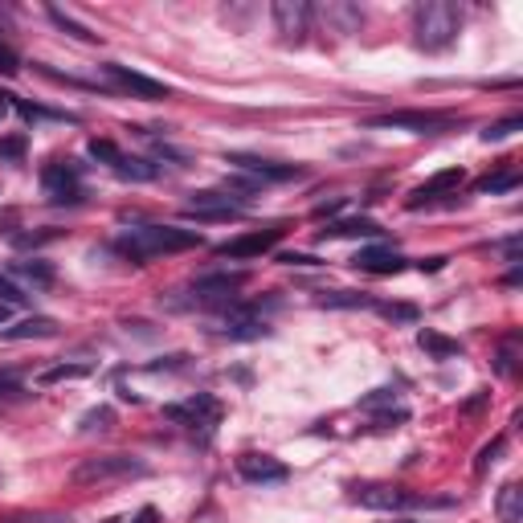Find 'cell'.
Wrapping results in <instances>:
<instances>
[{
  "mask_svg": "<svg viewBox=\"0 0 523 523\" xmlns=\"http://www.w3.org/2000/svg\"><path fill=\"white\" fill-rule=\"evenodd\" d=\"M320 302L323 307H339V311H376L373 294H360V291H323Z\"/></svg>",
  "mask_w": 523,
  "mask_h": 523,
  "instance_id": "d4e9b609",
  "label": "cell"
},
{
  "mask_svg": "<svg viewBox=\"0 0 523 523\" xmlns=\"http://www.w3.org/2000/svg\"><path fill=\"white\" fill-rule=\"evenodd\" d=\"M311 17H320L328 25V33H344V37L360 33V25H364L360 5H347V0H328L320 9H311Z\"/></svg>",
  "mask_w": 523,
  "mask_h": 523,
  "instance_id": "e0dca14e",
  "label": "cell"
},
{
  "mask_svg": "<svg viewBox=\"0 0 523 523\" xmlns=\"http://www.w3.org/2000/svg\"><path fill=\"white\" fill-rule=\"evenodd\" d=\"M9 311L13 307H5V302H0V328H5V320H9Z\"/></svg>",
  "mask_w": 523,
  "mask_h": 523,
  "instance_id": "bcb514c9",
  "label": "cell"
},
{
  "mask_svg": "<svg viewBox=\"0 0 523 523\" xmlns=\"http://www.w3.org/2000/svg\"><path fill=\"white\" fill-rule=\"evenodd\" d=\"M156 519H160V515H156V507H143V511L135 515V523H156Z\"/></svg>",
  "mask_w": 523,
  "mask_h": 523,
  "instance_id": "ee69618b",
  "label": "cell"
},
{
  "mask_svg": "<svg viewBox=\"0 0 523 523\" xmlns=\"http://www.w3.org/2000/svg\"><path fill=\"white\" fill-rule=\"evenodd\" d=\"M58 233H13V246H41V241H54Z\"/></svg>",
  "mask_w": 523,
  "mask_h": 523,
  "instance_id": "ab89813d",
  "label": "cell"
},
{
  "mask_svg": "<svg viewBox=\"0 0 523 523\" xmlns=\"http://www.w3.org/2000/svg\"><path fill=\"white\" fill-rule=\"evenodd\" d=\"M204 246V238L196 230H180V225H131L119 230L115 249L127 262H151L164 254H185V249Z\"/></svg>",
  "mask_w": 523,
  "mask_h": 523,
  "instance_id": "6da1fadb",
  "label": "cell"
},
{
  "mask_svg": "<svg viewBox=\"0 0 523 523\" xmlns=\"http://www.w3.org/2000/svg\"><path fill=\"white\" fill-rule=\"evenodd\" d=\"M90 156H95L98 164H107V168H111V164L119 160V148L111 140H90Z\"/></svg>",
  "mask_w": 523,
  "mask_h": 523,
  "instance_id": "836d02e7",
  "label": "cell"
},
{
  "mask_svg": "<svg viewBox=\"0 0 523 523\" xmlns=\"http://www.w3.org/2000/svg\"><path fill=\"white\" fill-rule=\"evenodd\" d=\"M41 193L50 204H78L86 196L82 188V168L70 160H54L41 168Z\"/></svg>",
  "mask_w": 523,
  "mask_h": 523,
  "instance_id": "52a82bcc",
  "label": "cell"
},
{
  "mask_svg": "<svg viewBox=\"0 0 523 523\" xmlns=\"http://www.w3.org/2000/svg\"><path fill=\"white\" fill-rule=\"evenodd\" d=\"M103 74H107L123 95H135V98H143V103H164V98L172 95L164 82L148 78V74H140V70H127V66H119V62H107V66H103Z\"/></svg>",
  "mask_w": 523,
  "mask_h": 523,
  "instance_id": "8fae6325",
  "label": "cell"
},
{
  "mask_svg": "<svg viewBox=\"0 0 523 523\" xmlns=\"http://www.w3.org/2000/svg\"><path fill=\"white\" fill-rule=\"evenodd\" d=\"M25 156V135H5L0 140V164H13Z\"/></svg>",
  "mask_w": 523,
  "mask_h": 523,
  "instance_id": "d6a6232c",
  "label": "cell"
},
{
  "mask_svg": "<svg viewBox=\"0 0 523 523\" xmlns=\"http://www.w3.org/2000/svg\"><path fill=\"white\" fill-rule=\"evenodd\" d=\"M376 311H381L384 320H392V323H417L413 302H376Z\"/></svg>",
  "mask_w": 523,
  "mask_h": 523,
  "instance_id": "f546056e",
  "label": "cell"
},
{
  "mask_svg": "<svg viewBox=\"0 0 523 523\" xmlns=\"http://www.w3.org/2000/svg\"><path fill=\"white\" fill-rule=\"evenodd\" d=\"M221 336L225 339H262V336H270V328H266V315H262V307L257 302H249V307H233L230 315H225V323H221Z\"/></svg>",
  "mask_w": 523,
  "mask_h": 523,
  "instance_id": "5bb4252c",
  "label": "cell"
},
{
  "mask_svg": "<svg viewBox=\"0 0 523 523\" xmlns=\"http://www.w3.org/2000/svg\"><path fill=\"white\" fill-rule=\"evenodd\" d=\"M462 180H466V172H462V168H446V172H437V176H429L421 188H413L405 204H409V209H426V204H434L437 196H454L462 188Z\"/></svg>",
  "mask_w": 523,
  "mask_h": 523,
  "instance_id": "ac0fdd59",
  "label": "cell"
},
{
  "mask_svg": "<svg viewBox=\"0 0 523 523\" xmlns=\"http://www.w3.org/2000/svg\"><path fill=\"white\" fill-rule=\"evenodd\" d=\"M523 185V176H519V168H499V172H487V176L474 185V193H491V196H499V193H515V188Z\"/></svg>",
  "mask_w": 523,
  "mask_h": 523,
  "instance_id": "603a6c76",
  "label": "cell"
},
{
  "mask_svg": "<svg viewBox=\"0 0 523 523\" xmlns=\"http://www.w3.org/2000/svg\"><path fill=\"white\" fill-rule=\"evenodd\" d=\"M270 21H275V33L283 45H302L315 17H311L307 0H275V5H270Z\"/></svg>",
  "mask_w": 523,
  "mask_h": 523,
  "instance_id": "9c48e42d",
  "label": "cell"
},
{
  "mask_svg": "<svg viewBox=\"0 0 523 523\" xmlns=\"http://www.w3.org/2000/svg\"><path fill=\"white\" fill-rule=\"evenodd\" d=\"M164 417L176 421L185 429H213L221 421V401L209 397V392H193L188 401H176V405H164Z\"/></svg>",
  "mask_w": 523,
  "mask_h": 523,
  "instance_id": "ba28073f",
  "label": "cell"
},
{
  "mask_svg": "<svg viewBox=\"0 0 523 523\" xmlns=\"http://www.w3.org/2000/svg\"><path fill=\"white\" fill-rule=\"evenodd\" d=\"M0 389H17V373H5L0 368Z\"/></svg>",
  "mask_w": 523,
  "mask_h": 523,
  "instance_id": "f6af8a7d",
  "label": "cell"
},
{
  "mask_svg": "<svg viewBox=\"0 0 523 523\" xmlns=\"http://www.w3.org/2000/svg\"><path fill=\"white\" fill-rule=\"evenodd\" d=\"M82 376H90V364H58V368H45L37 381L54 384V381H82Z\"/></svg>",
  "mask_w": 523,
  "mask_h": 523,
  "instance_id": "83f0119b",
  "label": "cell"
},
{
  "mask_svg": "<svg viewBox=\"0 0 523 523\" xmlns=\"http://www.w3.org/2000/svg\"><path fill=\"white\" fill-rule=\"evenodd\" d=\"M381 225L373 217H344V221H328V230L320 233L323 241H336V238H381Z\"/></svg>",
  "mask_w": 523,
  "mask_h": 523,
  "instance_id": "ffe728a7",
  "label": "cell"
},
{
  "mask_svg": "<svg viewBox=\"0 0 523 523\" xmlns=\"http://www.w3.org/2000/svg\"><path fill=\"white\" fill-rule=\"evenodd\" d=\"M499 454H503V437H495V442H491V446H482V450H479V462H474V470H479V474H482V470H487L491 462L499 458Z\"/></svg>",
  "mask_w": 523,
  "mask_h": 523,
  "instance_id": "8d00e7d4",
  "label": "cell"
},
{
  "mask_svg": "<svg viewBox=\"0 0 523 523\" xmlns=\"http://www.w3.org/2000/svg\"><path fill=\"white\" fill-rule=\"evenodd\" d=\"M9 275L13 278H25V283H33V286H54V266L50 262H41V257H29V262H13L9 266Z\"/></svg>",
  "mask_w": 523,
  "mask_h": 523,
  "instance_id": "cb8c5ba5",
  "label": "cell"
},
{
  "mask_svg": "<svg viewBox=\"0 0 523 523\" xmlns=\"http://www.w3.org/2000/svg\"><path fill=\"white\" fill-rule=\"evenodd\" d=\"M352 503L368 507V511H426V507H450V499H434L405 487H384V482H364V487H352Z\"/></svg>",
  "mask_w": 523,
  "mask_h": 523,
  "instance_id": "3957f363",
  "label": "cell"
},
{
  "mask_svg": "<svg viewBox=\"0 0 523 523\" xmlns=\"http://www.w3.org/2000/svg\"><path fill=\"white\" fill-rule=\"evenodd\" d=\"M278 262H283V266H323V262H320L315 254H294V249L278 254Z\"/></svg>",
  "mask_w": 523,
  "mask_h": 523,
  "instance_id": "74e56055",
  "label": "cell"
},
{
  "mask_svg": "<svg viewBox=\"0 0 523 523\" xmlns=\"http://www.w3.org/2000/svg\"><path fill=\"white\" fill-rule=\"evenodd\" d=\"M246 286V275L241 270H221V275H204L196 278V283H188V299L185 307H204V311H213V307H230L233 299H238V291Z\"/></svg>",
  "mask_w": 523,
  "mask_h": 523,
  "instance_id": "8992f818",
  "label": "cell"
},
{
  "mask_svg": "<svg viewBox=\"0 0 523 523\" xmlns=\"http://www.w3.org/2000/svg\"><path fill=\"white\" fill-rule=\"evenodd\" d=\"M442 266H446V257H426V262H417V270H421V275H426V270H429V275H437Z\"/></svg>",
  "mask_w": 523,
  "mask_h": 523,
  "instance_id": "7bdbcfd3",
  "label": "cell"
},
{
  "mask_svg": "<svg viewBox=\"0 0 523 523\" xmlns=\"http://www.w3.org/2000/svg\"><path fill=\"white\" fill-rule=\"evenodd\" d=\"M495 368H499V376H515V339H511V344H503V347H499Z\"/></svg>",
  "mask_w": 523,
  "mask_h": 523,
  "instance_id": "e575fe53",
  "label": "cell"
},
{
  "mask_svg": "<svg viewBox=\"0 0 523 523\" xmlns=\"http://www.w3.org/2000/svg\"><path fill=\"white\" fill-rule=\"evenodd\" d=\"M352 266L364 270V275H376V278H389V275H401V270L409 266V257L397 254V249L389 246H364L360 254L352 257Z\"/></svg>",
  "mask_w": 523,
  "mask_h": 523,
  "instance_id": "9a60e30c",
  "label": "cell"
},
{
  "mask_svg": "<svg viewBox=\"0 0 523 523\" xmlns=\"http://www.w3.org/2000/svg\"><path fill=\"white\" fill-rule=\"evenodd\" d=\"M364 127H392V131H413V135H437L450 131L454 115H442V111H392V115H376Z\"/></svg>",
  "mask_w": 523,
  "mask_h": 523,
  "instance_id": "30bf717a",
  "label": "cell"
},
{
  "mask_svg": "<svg viewBox=\"0 0 523 523\" xmlns=\"http://www.w3.org/2000/svg\"><path fill=\"white\" fill-rule=\"evenodd\" d=\"M495 511H499L503 523H523V491L515 487V482H503V487H499Z\"/></svg>",
  "mask_w": 523,
  "mask_h": 523,
  "instance_id": "484cf974",
  "label": "cell"
},
{
  "mask_svg": "<svg viewBox=\"0 0 523 523\" xmlns=\"http://www.w3.org/2000/svg\"><path fill=\"white\" fill-rule=\"evenodd\" d=\"M417 344L426 347V352L434 356V360H454V356L466 352V347L458 344V339H446L442 331H434V328H421V331H417Z\"/></svg>",
  "mask_w": 523,
  "mask_h": 523,
  "instance_id": "7402d4cb",
  "label": "cell"
},
{
  "mask_svg": "<svg viewBox=\"0 0 523 523\" xmlns=\"http://www.w3.org/2000/svg\"><path fill=\"white\" fill-rule=\"evenodd\" d=\"M238 474L254 487H270V482H286L291 479V470L286 462H278L275 454H241L238 458Z\"/></svg>",
  "mask_w": 523,
  "mask_h": 523,
  "instance_id": "4fadbf2b",
  "label": "cell"
},
{
  "mask_svg": "<svg viewBox=\"0 0 523 523\" xmlns=\"http://www.w3.org/2000/svg\"><path fill=\"white\" fill-rule=\"evenodd\" d=\"M17 70H21L17 50H9V45L0 41V74H9V78H13V74H17Z\"/></svg>",
  "mask_w": 523,
  "mask_h": 523,
  "instance_id": "f35d334b",
  "label": "cell"
},
{
  "mask_svg": "<svg viewBox=\"0 0 523 523\" xmlns=\"http://www.w3.org/2000/svg\"><path fill=\"white\" fill-rule=\"evenodd\" d=\"M344 209V196H336V201H323V204H315V217H328V213H339Z\"/></svg>",
  "mask_w": 523,
  "mask_h": 523,
  "instance_id": "b9f144b4",
  "label": "cell"
},
{
  "mask_svg": "<svg viewBox=\"0 0 523 523\" xmlns=\"http://www.w3.org/2000/svg\"><path fill=\"white\" fill-rule=\"evenodd\" d=\"M58 320H50V315H29V320L13 323V328H0V339L5 344H21V339H54L58 336Z\"/></svg>",
  "mask_w": 523,
  "mask_h": 523,
  "instance_id": "d6986e66",
  "label": "cell"
},
{
  "mask_svg": "<svg viewBox=\"0 0 523 523\" xmlns=\"http://www.w3.org/2000/svg\"><path fill=\"white\" fill-rule=\"evenodd\" d=\"M13 107H17V115L25 119V123H74V115H66V111H50V107H33V103H25V98L9 95Z\"/></svg>",
  "mask_w": 523,
  "mask_h": 523,
  "instance_id": "4316f807",
  "label": "cell"
},
{
  "mask_svg": "<svg viewBox=\"0 0 523 523\" xmlns=\"http://www.w3.org/2000/svg\"><path fill=\"white\" fill-rule=\"evenodd\" d=\"M50 17H54V25H58V29H66V33L78 37V41H86V45H95V41H98V33H90L86 25H78L74 17H66L62 9H50Z\"/></svg>",
  "mask_w": 523,
  "mask_h": 523,
  "instance_id": "f1b7e54d",
  "label": "cell"
},
{
  "mask_svg": "<svg viewBox=\"0 0 523 523\" xmlns=\"http://www.w3.org/2000/svg\"><path fill=\"white\" fill-rule=\"evenodd\" d=\"M111 421H115V413H111L107 405H98V409H90V413L82 417V434H95V429H107Z\"/></svg>",
  "mask_w": 523,
  "mask_h": 523,
  "instance_id": "1f68e13d",
  "label": "cell"
},
{
  "mask_svg": "<svg viewBox=\"0 0 523 523\" xmlns=\"http://www.w3.org/2000/svg\"><path fill=\"white\" fill-rule=\"evenodd\" d=\"M392 401H397V389H376L373 397H364L360 405L364 409H376V405H392Z\"/></svg>",
  "mask_w": 523,
  "mask_h": 523,
  "instance_id": "60d3db41",
  "label": "cell"
},
{
  "mask_svg": "<svg viewBox=\"0 0 523 523\" xmlns=\"http://www.w3.org/2000/svg\"><path fill=\"white\" fill-rule=\"evenodd\" d=\"M523 127V115H511V119H499V123H491L487 131H482V140L487 143H499V140H507V135H515Z\"/></svg>",
  "mask_w": 523,
  "mask_h": 523,
  "instance_id": "4dcf8cb0",
  "label": "cell"
},
{
  "mask_svg": "<svg viewBox=\"0 0 523 523\" xmlns=\"http://www.w3.org/2000/svg\"><path fill=\"white\" fill-rule=\"evenodd\" d=\"M148 474V462L135 458V454H98L74 466V482L90 487V482H115V479H140Z\"/></svg>",
  "mask_w": 523,
  "mask_h": 523,
  "instance_id": "277c9868",
  "label": "cell"
},
{
  "mask_svg": "<svg viewBox=\"0 0 523 523\" xmlns=\"http://www.w3.org/2000/svg\"><path fill=\"white\" fill-rule=\"evenodd\" d=\"M249 209L246 193H233V188H204V193H193V201L185 204V217H196V221H233Z\"/></svg>",
  "mask_w": 523,
  "mask_h": 523,
  "instance_id": "5b68a950",
  "label": "cell"
},
{
  "mask_svg": "<svg viewBox=\"0 0 523 523\" xmlns=\"http://www.w3.org/2000/svg\"><path fill=\"white\" fill-rule=\"evenodd\" d=\"M25 299H29L25 291H17V286H13L9 278H0V302H5V307H21Z\"/></svg>",
  "mask_w": 523,
  "mask_h": 523,
  "instance_id": "d590c367",
  "label": "cell"
},
{
  "mask_svg": "<svg viewBox=\"0 0 523 523\" xmlns=\"http://www.w3.org/2000/svg\"><path fill=\"white\" fill-rule=\"evenodd\" d=\"M225 164H233L238 172H249V176H257L262 185H283V180H299L302 168L299 164H278V160H262V156H249V151H230L225 156Z\"/></svg>",
  "mask_w": 523,
  "mask_h": 523,
  "instance_id": "7c38bea8",
  "label": "cell"
},
{
  "mask_svg": "<svg viewBox=\"0 0 523 523\" xmlns=\"http://www.w3.org/2000/svg\"><path fill=\"white\" fill-rule=\"evenodd\" d=\"M111 172H115L119 180H135V185L160 176V168H156L151 160H143V156H127V151H119V160L111 164Z\"/></svg>",
  "mask_w": 523,
  "mask_h": 523,
  "instance_id": "44dd1931",
  "label": "cell"
},
{
  "mask_svg": "<svg viewBox=\"0 0 523 523\" xmlns=\"http://www.w3.org/2000/svg\"><path fill=\"white\" fill-rule=\"evenodd\" d=\"M462 33V9L450 0H421L413 5V41L426 54H442Z\"/></svg>",
  "mask_w": 523,
  "mask_h": 523,
  "instance_id": "7a4b0ae2",
  "label": "cell"
},
{
  "mask_svg": "<svg viewBox=\"0 0 523 523\" xmlns=\"http://www.w3.org/2000/svg\"><path fill=\"white\" fill-rule=\"evenodd\" d=\"M278 238H283V230H257V233H241V238L225 241V246H217V254L221 257H233V262H241V257H262L270 254V249L278 246Z\"/></svg>",
  "mask_w": 523,
  "mask_h": 523,
  "instance_id": "2e32d148",
  "label": "cell"
},
{
  "mask_svg": "<svg viewBox=\"0 0 523 523\" xmlns=\"http://www.w3.org/2000/svg\"><path fill=\"white\" fill-rule=\"evenodd\" d=\"M392 523H409V519H392Z\"/></svg>",
  "mask_w": 523,
  "mask_h": 523,
  "instance_id": "7dc6e473",
  "label": "cell"
}]
</instances>
